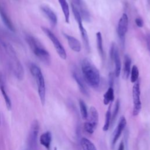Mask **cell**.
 I'll use <instances>...</instances> for the list:
<instances>
[{
    "mask_svg": "<svg viewBox=\"0 0 150 150\" xmlns=\"http://www.w3.org/2000/svg\"><path fill=\"white\" fill-rule=\"evenodd\" d=\"M81 68L85 82L94 88H97L100 83V76L97 67L90 60L85 58L81 61Z\"/></svg>",
    "mask_w": 150,
    "mask_h": 150,
    "instance_id": "6da1fadb",
    "label": "cell"
},
{
    "mask_svg": "<svg viewBox=\"0 0 150 150\" xmlns=\"http://www.w3.org/2000/svg\"><path fill=\"white\" fill-rule=\"evenodd\" d=\"M1 43L6 54L8 64L11 70L18 80H22L24 75L23 69L13 48L9 44L5 43L4 42H1Z\"/></svg>",
    "mask_w": 150,
    "mask_h": 150,
    "instance_id": "7a4b0ae2",
    "label": "cell"
},
{
    "mask_svg": "<svg viewBox=\"0 0 150 150\" xmlns=\"http://www.w3.org/2000/svg\"><path fill=\"white\" fill-rule=\"evenodd\" d=\"M26 41L34 54L40 61L46 64H50L51 57L49 53L36 38L32 35H28L26 36Z\"/></svg>",
    "mask_w": 150,
    "mask_h": 150,
    "instance_id": "3957f363",
    "label": "cell"
},
{
    "mask_svg": "<svg viewBox=\"0 0 150 150\" xmlns=\"http://www.w3.org/2000/svg\"><path fill=\"white\" fill-rule=\"evenodd\" d=\"M29 69L32 75L36 81L40 101L42 104L44 105L46 98V87L42 72L40 69L34 63H31L30 64Z\"/></svg>",
    "mask_w": 150,
    "mask_h": 150,
    "instance_id": "277c9868",
    "label": "cell"
},
{
    "mask_svg": "<svg viewBox=\"0 0 150 150\" xmlns=\"http://www.w3.org/2000/svg\"><path fill=\"white\" fill-rule=\"evenodd\" d=\"M98 124V112L97 109L91 106L88 112L87 121L84 123V130L89 134H92Z\"/></svg>",
    "mask_w": 150,
    "mask_h": 150,
    "instance_id": "5b68a950",
    "label": "cell"
},
{
    "mask_svg": "<svg viewBox=\"0 0 150 150\" xmlns=\"http://www.w3.org/2000/svg\"><path fill=\"white\" fill-rule=\"evenodd\" d=\"M42 29L43 32L45 33V35L49 38L50 41L52 42L55 50H56L57 54L60 56V57L63 60L66 59L67 54L64 47L62 46V43L57 39V38L55 36V35L48 28L46 27H42Z\"/></svg>",
    "mask_w": 150,
    "mask_h": 150,
    "instance_id": "8992f818",
    "label": "cell"
},
{
    "mask_svg": "<svg viewBox=\"0 0 150 150\" xmlns=\"http://www.w3.org/2000/svg\"><path fill=\"white\" fill-rule=\"evenodd\" d=\"M132 95L133 101L132 115L134 116H137L139 114L141 110V101L140 98V82L139 80L134 83L132 89Z\"/></svg>",
    "mask_w": 150,
    "mask_h": 150,
    "instance_id": "52a82bcc",
    "label": "cell"
},
{
    "mask_svg": "<svg viewBox=\"0 0 150 150\" xmlns=\"http://www.w3.org/2000/svg\"><path fill=\"white\" fill-rule=\"evenodd\" d=\"M39 130V125L37 120L32 121L30 128L28 138V149L29 150H37L38 136Z\"/></svg>",
    "mask_w": 150,
    "mask_h": 150,
    "instance_id": "ba28073f",
    "label": "cell"
},
{
    "mask_svg": "<svg viewBox=\"0 0 150 150\" xmlns=\"http://www.w3.org/2000/svg\"><path fill=\"white\" fill-rule=\"evenodd\" d=\"M128 28V18L126 13H122L118 21L117 25V34L121 45L124 46L125 43V35Z\"/></svg>",
    "mask_w": 150,
    "mask_h": 150,
    "instance_id": "9c48e42d",
    "label": "cell"
},
{
    "mask_svg": "<svg viewBox=\"0 0 150 150\" xmlns=\"http://www.w3.org/2000/svg\"><path fill=\"white\" fill-rule=\"evenodd\" d=\"M110 57L114 62L115 66V69L114 72V76L116 77H118L121 73V63L118 47L114 43H112L111 46L110 50Z\"/></svg>",
    "mask_w": 150,
    "mask_h": 150,
    "instance_id": "30bf717a",
    "label": "cell"
},
{
    "mask_svg": "<svg viewBox=\"0 0 150 150\" xmlns=\"http://www.w3.org/2000/svg\"><path fill=\"white\" fill-rule=\"evenodd\" d=\"M72 75L73 77L76 81L77 84L78 85V87L79 88V90L86 96H89V93L87 89V87L86 85L85 81L83 77L81 76V74L77 69H74L72 71Z\"/></svg>",
    "mask_w": 150,
    "mask_h": 150,
    "instance_id": "8fae6325",
    "label": "cell"
},
{
    "mask_svg": "<svg viewBox=\"0 0 150 150\" xmlns=\"http://www.w3.org/2000/svg\"><path fill=\"white\" fill-rule=\"evenodd\" d=\"M127 125V121L125 118L124 116H122L120 121L118 122V124L114 130L113 134H112V141H111V148H113L118 141V138H120L122 131L125 128V126Z\"/></svg>",
    "mask_w": 150,
    "mask_h": 150,
    "instance_id": "7c38bea8",
    "label": "cell"
},
{
    "mask_svg": "<svg viewBox=\"0 0 150 150\" xmlns=\"http://www.w3.org/2000/svg\"><path fill=\"white\" fill-rule=\"evenodd\" d=\"M0 90L1 91V93L4 97V98L5 101L7 108L8 110H11V107H12L11 101V99L7 93L5 80L4 77L1 73H0Z\"/></svg>",
    "mask_w": 150,
    "mask_h": 150,
    "instance_id": "4fadbf2b",
    "label": "cell"
},
{
    "mask_svg": "<svg viewBox=\"0 0 150 150\" xmlns=\"http://www.w3.org/2000/svg\"><path fill=\"white\" fill-rule=\"evenodd\" d=\"M40 8L43 13L50 21L51 25L53 26H56L57 22V18L53 11L47 5H42Z\"/></svg>",
    "mask_w": 150,
    "mask_h": 150,
    "instance_id": "5bb4252c",
    "label": "cell"
},
{
    "mask_svg": "<svg viewBox=\"0 0 150 150\" xmlns=\"http://www.w3.org/2000/svg\"><path fill=\"white\" fill-rule=\"evenodd\" d=\"M63 35L66 38L70 49L75 52H80L81 49V45L80 41L71 35H67L64 33H63Z\"/></svg>",
    "mask_w": 150,
    "mask_h": 150,
    "instance_id": "9a60e30c",
    "label": "cell"
},
{
    "mask_svg": "<svg viewBox=\"0 0 150 150\" xmlns=\"http://www.w3.org/2000/svg\"><path fill=\"white\" fill-rule=\"evenodd\" d=\"M0 16L2 19L3 23L6 26V27L11 31L13 32L15 30V28H14L11 21L9 18L6 13L5 12L4 9L2 6L1 3H0Z\"/></svg>",
    "mask_w": 150,
    "mask_h": 150,
    "instance_id": "2e32d148",
    "label": "cell"
},
{
    "mask_svg": "<svg viewBox=\"0 0 150 150\" xmlns=\"http://www.w3.org/2000/svg\"><path fill=\"white\" fill-rule=\"evenodd\" d=\"M131 59L128 54L124 56V66L122 70V77L127 80L131 73Z\"/></svg>",
    "mask_w": 150,
    "mask_h": 150,
    "instance_id": "e0dca14e",
    "label": "cell"
},
{
    "mask_svg": "<svg viewBox=\"0 0 150 150\" xmlns=\"http://www.w3.org/2000/svg\"><path fill=\"white\" fill-rule=\"evenodd\" d=\"M58 2L63 13L65 21L66 23H69L70 21V10L68 3L66 0H58Z\"/></svg>",
    "mask_w": 150,
    "mask_h": 150,
    "instance_id": "ac0fdd59",
    "label": "cell"
},
{
    "mask_svg": "<svg viewBox=\"0 0 150 150\" xmlns=\"http://www.w3.org/2000/svg\"><path fill=\"white\" fill-rule=\"evenodd\" d=\"M52 141V134L49 131H46L41 135L40 137V142L46 148L49 149Z\"/></svg>",
    "mask_w": 150,
    "mask_h": 150,
    "instance_id": "d6986e66",
    "label": "cell"
},
{
    "mask_svg": "<svg viewBox=\"0 0 150 150\" xmlns=\"http://www.w3.org/2000/svg\"><path fill=\"white\" fill-rule=\"evenodd\" d=\"M96 41H97V46L98 52L101 58L103 60L104 58V52L103 45V38L101 35V33L100 32H98L96 33Z\"/></svg>",
    "mask_w": 150,
    "mask_h": 150,
    "instance_id": "ffe728a7",
    "label": "cell"
},
{
    "mask_svg": "<svg viewBox=\"0 0 150 150\" xmlns=\"http://www.w3.org/2000/svg\"><path fill=\"white\" fill-rule=\"evenodd\" d=\"M114 99V89L112 87H109L107 91L104 94L103 102L105 105H108L110 103H112Z\"/></svg>",
    "mask_w": 150,
    "mask_h": 150,
    "instance_id": "44dd1931",
    "label": "cell"
},
{
    "mask_svg": "<svg viewBox=\"0 0 150 150\" xmlns=\"http://www.w3.org/2000/svg\"><path fill=\"white\" fill-rule=\"evenodd\" d=\"M81 146L83 150H97L94 144L86 138H83L81 139Z\"/></svg>",
    "mask_w": 150,
    "mask_h": 150,
    "instance_id": "7402d4cb",
    "label": "cell"
},
{
    "mask_svg": "<svg viewBox=\"0 0 150 150\" xmlns=\"http://www.w3.org/2000/svg\"><path fill=\"white\" fill-rule=\"evenodd\" d=\"M112 103H110L109 107L106 112L105 114V121L104 124L103 125V129L104 131H107L110 127V125L111 124V108Z\"/></svg>",
    "mask_w": 150,
    "mask_h": 150,
    "instance_id": "603a6c76",
    "label": "cell"
},
{
    "mask_svg": "<svg viewBox=\"0 0 150 150\" xmlns=\"http://www.w3.org/2000/svg\"><path fill=\"white\" fill-rule=\"evenodd\" d=\"M79 106H80V111L81 117L83 120H87L88 117V111L86 107V105L83 100H79Z\"/></svg>",
    "mask_w": 150,
    "mask_h": 150,
    "instance_id": "cb8c5ba5",
    "label": "cell"
},
{
    "mask_svg": "<svg viewBox=\"0 0 150 150\" xmlns=\"http://www.w3.org/2000/svg\"><path fill=\"white\" fill-rule=\"evenodd\" d=\"M130 80L132 83H135L139 77V70L136 65H134L131 70Z\"/></svg>",
    "mask_w": 150,
    "mask_h": 150,
    "instance_id": "d4e9b609",
    "label": "cell"
},
{
    "mask_svg": "<svg viewBox=\"0 0 150 150\" xmlns=\"http://www.w3.org/2000/svg\"><path fill=\"white\" fill-rule=\"evenodd\" d=\"M120 103L119 100L118 99V100H117V101L115 102V105L114 107V110L112 111V112L111 113V122L112 123H114V121L116 119V117L118 115V111L120 110Z\"/></svg>",
    "mask_w": 150,
    "mask_h": 150,
    "instance_id": "484cf974",
    "label": "cell"
},
{
    "mask_svg": "<svg viewBox=\"0 0 150 150\" xmlns=\"http://www.w3.org/2000/svg\"><path fill=\"white\" fill-rule=\"evenodd\" d=\"M73 4L76 5L77 6H78L77 8L80 13H82L86 11V10H87V9L86 8V6L83 4L82 0H73Z\"/></svg>",
    "mask_w": 150,
    "mask_h": 150,
    "instance_id": "4316f807",
    "label": "cell"
},
{
    "mask_svg": "<svg viewBox=\"0 0 150 150\" xmlns=\"http://www.w3.org/2000/svg\"><path fill=\"white\" fill-rule=\"evenodd\" d=\"M135 22L137 26L139 28H142L144 25V22L143 20L140 18H137L135 19Z\"/></svg>",
    "mask_w": 150,
    "mask_h": 150,
    "instance_id": "83f0119b",
    "label": "cell"
},
{
    "mask_svg": "<svg viewBox=\"0 0 150 150\" xmlns=\"http://www.w3.org/2000/svg\"><path fill=\"white\" fill-rule=\"evenodd\" d=\"M115 76L114 73L111 72L109 74V85L110 87H112L113 86V84H114V78Z\"/></svg>",
    "mask_w": 150,
    "mask_h": 150,
    "instance_id": "f1b7e54d",
    "label": "cell"
},
{
    "mask_svg": "<svg viewBox=\"0 0 150 150\" xmlns=\"http://www.w3.org/2000/svg\"><path fill=\"white\" fill-rule=\"evenodd\" d=\"M146 46L147 49L150 53V33H147L146 35Z\"/></svg>",
    "mask_w": 150,
    "mask_h": 150,
    "instance_id": "f546056e",
    "label": "cell"
},
{
    "mask_svg": "<svg viewBox=\"0 0 150 150\" xmlns=\"http://www.w3.org/2000/svg\"><path fill=\"white\" fill-rule=\"evenodd\" d=\"M118 150H124V144L123 141H121L120 144V145L118 146Z\"/></svg>",
    "mask_w": 150,
    "mask_h": 150,
    "instance_id": "4dcf8cb0",
    "label": "cell"
},
{
    "mask_svg": "<svg viewBox=\"0 0 150 150\" xmlns=\"http://www.w3.org/2000/svg\"><path fill=\"white\" fill-rule=\"evenodd\" d=\"M54 150H57V148H54Z\"/></svg>",
    "mask_w": 150,
    "mask_h": 150,
    "instance_id": "1f68e13d",
    "label": "cell"
},
{
    "mask_svg": "<svg viewBox=\"0 0 150 150\" xmlns=\"http://www.w3.org/2000/svg\"><path fill=\"white\" fill-rule=\"evenodd\" d=\"M0 125H1V117H0Z\"/></svg>",
    "mask_w": 150,
    "mask_h": 150,
    "instance_id": "d6a6232c",
    "label": "cell"
},
{
    "mask_svg": "<svg viewBox=\"0 0 150 150\" xmlns=\"http://www.w3.org/2000/svg\"><path fill=\"white\" fill-rule=\"evenodd\" d=\"M26 150H29V149L28 148V149H26Z\"/></svg>",
    "mask_w": 150,
    "mask_h": 150,
    "instance_id": "836d02e7",
    "label": "cell"
}]
</instances>
